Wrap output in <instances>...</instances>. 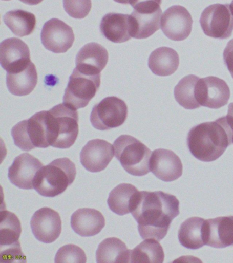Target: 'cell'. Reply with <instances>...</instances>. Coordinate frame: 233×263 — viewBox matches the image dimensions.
Returning a JSON list of instances; mask_svg holds the SVG:
<instances>
[{
    "label": "cell",
    "mask_w": 233,
    "mask_h": 263,
    "mask_svg": "<svg viewBox=\"0 0 233 263\" xmlns=\"http://www.w3.org/2000/svg\"><path fill=\"white\" fill-rule=\"evenodd\" d=\"M232 137L226 117H220L192 127L187 135L188 149L200 161H214L232 143Z\"/></svg>",
    "instance_id": "7a4b0ae2"
},
{
    "label": "cell",
    "mask_w": 233,
    "mask_h": 263,
    "mask_svg": "<svg viewBox=\"0 0 233 263\" xmlns=\"http://www.w3.org/2000/svg\"><path fill=\"white\" fill-rule=\"evenodd\" d=\"M114 1L118 2V3L129 4V0H114Z\"/></svg>",
    "instance_id": "74e56055"
},
{
    "label": "cell",
    "mask_w": 233,
    "mask_h": 263,
    "mask_svg": "<svg viewBox=\"0 0 233 263\" xmlns=\"http://www.w3.org/2000/svg\"><path fill=\"white\" fill-rule=\"evenodd\" d=\"M76 174L74 162L68 158H58L38 171L34 189L44 197L58 196L73 184Z\"/></svg>",
    "instance_id": "277c9868"
},
{
    "label": "cell",
    "mask_w": 233,
    "mask_h": 263,
    "mask_svg": "<svg viewBox=\"0 0 233 263\" xmlns=\"http://www.w3.org/2000/svg\"><path fill=\"white\" fill-rule=\"evenodd\" d=\"M162 0H129V4L136 8L144 6L161 5Z\"/></svg>",
    "instance_id": "e575fe53"
},
{
    "label": "cell",
    "mask_w": 233,
    "mask_h": 263,
    "mask_svg": "<svg viewBox=\"0 0 233 263\" xmlns=\"http://www.w3.org/2000/svg\"><path fill=\"white\" fill-rule=\"evenodd\" d=\"M14 143L25 152L50 147L46 123V111L36 113L28 120L20 121L11 131Z\"/></svg>",
    "instance_id": "8992f818"
},
{
    "label": "cell",
    "mask_w": 233,
    "mask_h": 263,
    "mask_svg": "<svg viewBox=\"0 0 233 263\" xmlns=\"http://www.w3.org/2000/svg\"><path fill=\"white\" fill-rule=\"evenodd\" d=\"M115 156L128 174L143 176L150 171L152 152L138 139L128 135H122L114 143Z\"/></svg>",
    "instance_id": "5b68a950"
},
{
    "label": "cell",
    "mask_w": 233,
    "mask_h": 263,
    "mask_svg": "<svg viewBox=\"0 0 233 263\" xmlns=\"http://www.w3.org/2000/svg\"><path fill=\"white\" fill-rule=\"evenodd\" d=\"M205 220L193 217L185 220L180 226L178 237L180 243L191 250L201 248L205 243L204 240V224Z\"/></svg>",
    "instance_id": "83f0119b"
},
{
    "label": "cell",
    "mask_w": 233,
    "mask_h": 263,
    "mask_svg": "<svg viewBox=\"0 0 233 263\" xmlns=\"http://www.w3.org/2000/svg\"><path fill=\"white\" fill-rule=\"evenodd\" d=\"M38 82V74L35 65L32 62L21 71L7 73V85L14 96H28L33 91Z\"/></svg>",
    "instance_id": "cb8c5ba5"
},
{
    "label": "cell",
    "mask_w": 233,
    "mask_h": 263,
    "mask_svg": "<svg viewBox=\"0 0 233 263\" xmlns=\"http://www.w3.org/2000/svg\"><path fill=\"white\" fill-rule=\"evenodd\" d=\"M193 20L183 6L175 5L167 8L161 16V29L163 34L173 41L188 38L192 30Z\"/></svg>",
    "instance_id": "7c38bea8"
},
{
    "label": "cell",
    "mask_w": 233,
    "mask_h": 263,
    "mask_svg": "<svg viewBox=\"0 0 233 263\" xmlns=\"http://www.w3.org/2000/svg\"><path fill=\"white\" fill-rule=\"evenodd\" d=\"M224 61L228 68L229 72L233 78V39L230 40L225 47L224 51Z\"/></svg>",
    "instance_id": "836d02e7"
},
{
    "label": "cell",
    "mask_w": 233,
    "mask_h": 263,
    "mask_svg": "<svg viewBox=\"0 0 233 263\" xmlns=\"http://www.w3.org/2000/svg\"><path fill=\"white\" fill-rule=\"evenodd\" d=\"M200 24L206 36L218 39L230 38L233 32V14L230 4L208 6L202 12Z\"/></svg>",
    "instance_id": "9c48e42d"
},
{
    "label": "cell",
    "mask_w": 233,
    "mask_h": 263,
    "mask_svg": "<svg viewBox=\"0 0 233 263\" xmlns=\"http://www.w3.org/2000/svg\"><path fill=\"white\" fill-rule=\"evenodd\" d=\"M4 22L18 36H29L35 30L36 20L33 13L23 10H14L4 16Z\"/></svg>",
    "instance_id": "f1b7e54d"
},
{
    "label": "cell",
    "mask_w": 233,
    "mask_h": 263,
    "mask_svg": "<svg viewBox=\"0 0 233 263\" xmlns=\"http://www.w3.org/2000/svg\"><path fill=\"white\" fill-rule=\"evenodd\" d=\"M196 98L200 106L218 109L228 104L230 88L224 80L208 76L200 78L196 85Z\"/></svg>",
    "instance_id": "30bf717a"
},
{
    "label": "cell",
    "mask_w": 233,
    "mask_h": 263,
    "mask_svg": "<svg viewBox=\"0 0 233 263\" xmlns=\"http://www.w3.org/2000/svg\"><path fill=\"white\" fill-rule=\"evenodd\" d=\"M130 15L116 12L105 14L100 24V31L108 40L121 43L130 40Z\"/></svg>",
    "instance_id": "603a6c76"
},
{
    "label": "cell",
    "mask_w": 233,
    "mask_h": 263,
    "mask_svg": "<svg viewBox=\"0 0 233 263\" xmlns=\"http://www.w3.org/2000/svg\"><path fill=\"white\" fill-rule=\"evenodd\" d=\"M44 166L38 158L28 153L18 156L9 168V179L12 184L22 189H34V181L38 171Z\"/></svg>",
    "instance_id": "2e32d148"
},
{
    "label": "cell",
    "mask_w": 233,
    "mask_h": 263,
    "mask_svg": "<svg viewBox=\"0 0 233 263\" xmlns=\"http://www.w3.org/2000/svg\"><path fill=\"white\" fill-rule=\"evenodd\" d=\"M132 250L119 238H107L99 245L96 252L98 263L130 262Z\"/></svg>",
    "instance_id": "484cf974"
},
{
    "label": "cell",
    "mask_w": 233,
    "mask_h": 263,
    "mask_svg": "<svg viewBox=\"0 0 233 263\" xmlns=\"http://www.w3.org/2000/svg\"><path fill=\"white\" fill-rule=\"evenodd\" d=\"M41 42L49 51L56 53L67 52L75 41L73 29L58 18H52L44 24L40 34Z\"/></svg>",
    "instance_id": "8fae6325"
},
{
    "label": "cell",
    "mask_w": 233,
    "mask_h": 263,
    "mask_svg": "<svg viewBox=\"0 0 233 263\" xmlns=\"http://www.w3.org/2000/svg\"><path fill=\"white\" fill-rule=\"evenodd\" d=\"M22 231L19 218L11 212L2 211L0 224L1 255L14 256L24 254L19 242Z\"/></svg>",
    "instance_id": "ac0fdd59"
},
{
    "label": "cell",
    "mask_w": 233,
    "mask_h": 263,
    "mask_svg": "<svg viewBox=\"0 0 233 263\" xmlns=\"http://www.w3.org/2000/svg\"><path fill=\"white\" fill-rule=\"evenodd\" d=\"M226 119L228 123L232 129L233 132V102L229 104L228 114H227ZM232 143H233V137H232Z\"/></svg>",
    "instance_id": "d590c367"
},
{
    "label": "cell",
    "mask_w": 233,
    "mask_h": 263,
    "mask_svg": "<svg viewBox=\"0 0 233 263\" xmlns=\"http://www.w3.org/2000/svg\"><path fill=\"white\" fill-rule=\"evenodd\" d=\"M19 1L23 2L24 4H28V5L33 6L40 4V2H43V0H19Z\"/></svg>",
    "instance_id": "8d00e7d4"
},
{
    "label": "cell",
    "mask_w": 233,
    "mask_h": 263,
    "mask_svg": "<svg viewBox=\"0 0 233 263\" xmlns=\"http://www.w3.org/2000/svg\"><path fill=\"white\" fill-rule=\"evenodd\" d=\"M100 85L101 74L89 75L75 68L65 89L63 104L75 110L84 108L95 96Z\"/></svg>",
    "instance_id": "52a82bcc"
},
{
    "label": "cell",
    "mask_w": 233,
    "mask_h": 263,
    "mask_svg": "<svg viewBox=\"0 0 233 263\" xmlns=\"http://www.w3.org/2000/svg\"><path fill=\"white\" fill-rule=\"evenodd\" d=\"M126 103L117 97H108L93 107L91 122L95 129L108 130L122 125L128 118Z\"/></svg>",
    "instance_id": "ba28073f"
},
{
    "label": "cell",
    "mask_w": 233,
    "mask_h": 263,
    "mask_svg": "<svg viewBox=\"0 0 233 263\" xmlns=\"http://www.w3.org/2000/svg\"><path fill=\"white\" fill-rule=\"evenodd\" d=\"M200 78L194 75L185 76L175 86L174 93L176 101L187 110L198 108L200 105L196 98V85Z\"/></svg>",
    "instance_id": "4dcf8cb0"
},
{
    "label": "cell",
    "mask_w": 233,
    "mask_h": 263,
    "mask_svg": "<svg viewBox=\"0 0 233 263\" xmlns=\"http://www.w3.org/2000/svg\"><path fill=\"white\" fill-rule=\"evenodd\" d=\"M162 246L154 238H147L132 250L130 262L161 263L164 260Z\"/></svg>",
    "instance_id": "f546056e"
},
{
    "label": "cell",
    "mask_w": 233,
    "mask_h": 263,
    "mask_svg": "<svg viewBox=\"0 0 233 263\" xmlns=\"http://www.w3.org/2000/svg\"><path fill=\"white\" fill-rule=\"evenodd\" d=\"M150 171L164 182H173L183 174V164L179 156L169 149H158L152 152Z\"/></svg>",
    "instance_id": "e0dca14e"
},
{
    "label": "cell",
    "mask_w": 233,
    "mask_h": 263,
    "mask_svg": "<svg viewBox=\"0 0 233 263\" xmlns=\"http://www.w3.org/2000/svg\"><path fill=\"white\" fill-rule=\"evenodd\" d=\"M84 251L74 244H68L59 249L55 257V262H87Z\"/></svg>",
    "instance_id": "1f68e13d"
},
{
    "label": "cell",
    "mask_w": 233,
    "mask_h": 263,
    "mask_svg": "<svg viewBox=\"0 0 233 263\" xmlns=\"http://www.w3.org/2000/svg\"><path fill=\"white\" fill-rule=\"evenodd\" d=\"M65 11L71 17L84 18L92 8L91 0H63Z\"/></svg>",
    "instance_id": "d6a6232c"
},
{
    "label": "cell",
    "mask_w": 233,
    "mask_h": 263,
    "mask_svg": "<svg viewBox=\"0 0 233 263\" xmlns=\"http://www.w3.org/2000/svg\"><path fill=\"white\" fill-rule=\"evenodd\" d=\"M6 1H9V0H6Z\"/></svg>",
    "instance_id": "ab89813d"
},
{
    "label": "cell",
    "mask_w": 233,
    "mask_h": 263,
    "mask_svg": "<svg viewBox=\"0 0 233 263\" xmlns=\"http://www.w3.org/2000/svg\"><path fill=\"white\" fill-rule=\"evenodd\" d=\"M179 66V54L171 47H159L151 53L149 58V67L155 75H173Z\"/></svg>",
    "instance_id": "d4e9b609"
},
{
    "label": "cell",
    "mask_w": 233,
    "mask_h": 263,
    "mask_svg": "<svg viewBox=\"0 0 233 263\" xmlns=\"http://www.w3.org/2000/svg\"><path fill=\"white\" fill-rule=\"evenodd\" d=\"M230 7L231 12H232V13L233 14V0H232V2H231V4H230Z\"/></svg>",
    "instance_id": "f35d334b"
},
{
    "label": "cell",
    "mask_w": 233,
    "mask_h": 263,
    "mask_svg": "<svg viewBox=\"0 0 233 263\" xmlns=\"http://www.w3.org/2000/svg\"><path fill=\"white\" fill-rule=\"evenodd\" d=\"M79 115L77 110L64 104L46 111L47 129L50 146L68 149L73 145L79 134Z\"/></svg>",
    "instance_id": "3957f363"
},
{
    "label": "cell",
    "mask_w": 233,
    "mask_h": 263,
    "mask_svg": "<svg viewBox=\"0 0 233 263\" xmlns=\"http://www.w3.org/2000/svg\"><path fill=\"white\" fill-rule=\"evenodd\" d=\"M161 8L134 9L130 15L131 36L137 39H147L161 28Z\"/></svg>",
    "instance_id": "ffe728a7"
},
{
    "label": "cell",
    "mask_w": 233,
    "mask_h": 263,
    "mask_svg": "<svg viewBox=\"0 0 233 263\" xmlns=\"http://www.w3.org/2000/svg\"><path fill=\"white\" fill-rule=\"evenodd\" d=\"M108 51L97 43L85 45L77 53L75 63L79 71L89 75H99L107 65Z\"/></svg>",
    "instance_id": "44dd1931"
},
{
    "label": "cell",
    "mask_w": 233,
    "mask_h": 263,
    "mask_svg": "<svg viewBox=\"0 0 233 263\" xmlns=\"http://www.w3.org/2000/svg\"><path fill=\"white\" fill-rule=\"evenodd\" d=\"M32 231L36 239L44 243H52L62 232V220L58 212L48 207L34 213L30 221Z\"/></svg>",
    "instance_id": "4fadbf2b"
},
{
    "label": "cell",
    "mask_w": 233,
    "mask_h": 263,
    "mask_svg": "<svg viewBox=\"0 0 233 263\" xmlns=\"http://www.w3.org/2000/svg\"><path fill=\"white\" fill-rule=\"evenodd\" d=\"M139 191L134 185L122 183L110 192L108 199L110 209L118 215H128L132 212Z\"/></svg>",
    "instance_id": "4316f807"
},
{
    "label": "cell",
    "mask_w": 233,
    "mask_h": 263,
    "mask_svg": "<svg viewBox=\"0 0 233 263\" xmlns=\"http://www.w3.org/2000/svg\"><path fill=\"white\" fill-rule=\"evenodd\" d=\"M204 240L206 246L214 248L233 246V216L205 220Z\"/></svg>",
    "instance_id": "d6986e66"
},
{
    "label": "cell",
    "mask_w": 233,
    "mask_h": 263,
    "mask_svg": "<svg viewBox=\"0 0 233 263\" xmlns=\"http://www.w3.org/2000/svg\"><path fill=\"white\" fill-rule=\"evenodd\" d=\"M131 213L138 222L143 239L161 240L179 215V201L175 195L162 191H139Z\"/></svg>",
    "instance_id": "6da1fadb"
},
{
    "label": "cell",
    "mask_w": 233,
    "mask_h": 263,
    "mask_svg": "<svg viewBox=\"0 0 233 263\" xmlns=\"http://www.w3.org/2000/svg\"><path fill=\"white\" fill-rule=\"evenodd\" d=\"M115 155L114 145L103 139L88 142L81 149L80 161L90 172L97 173L105 170Z\"/></svg>",
    "instance_id": "5bb4252c"
},
{
    "label": "cell",
    "mask_w": 233,
    "mask_h": 263,
    "mask_svg": "<svg viewBox=\"0 0 233 263\" xmlns=\"http://www.w3.org/2000/svg\"><path fill=\"white\" fill-rule=\"evenodd\" d=\"M31 63L29 47L21 39L10 38L0 44V63L7 73L25 69Z\"/></svg>",
    "instance_id": "9a60e30c"
},
{
    "label": "cell",
    "mask_w": 233,
    "mask_h": 263,
    "mask_svg": "<svg viewBox=\"0 0 233 263\" xmlns=\"http://www.w3.org/2000/svg\"><path fill=\"white\" fill-rule=\"evenodd\" d=\"M71 225L75 233L83 237L97 235L105 225L101 212L93 209H79L71 216Z\"/></svg>",
    "instance_id": "7402d4cb"
}]
</instances>
